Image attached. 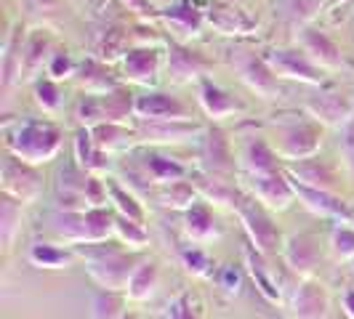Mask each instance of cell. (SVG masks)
<instances>
[{
    "label": "cell",
    "instance_id": "6",
    "mask_svg": "<svg viewBox=\"0 0 354 319\" xmlns=\"http://www.w3.org/2000/svg\"><path fill=\"white\" fill-rule=\"evenodd\" d=\"M0 186L6 197L17 200L21 205H30L43 192V173L37 165H30L6 152V157L0 162Z\"/></svg>",
    "mask_w": 354,
    "mask_h": 319
},
{
    "label": "cell",
    "instance_id": "16",
    "mask_svg": "<svg viewBox=\"0 0 354 319\" xmlns=\"http://www.w3.org/2000/svg\"><path fill=\"white\" fill-rule=\"evenodd\" d=\"M293 181V189H296V197L306 211H312L315 215H322V218H330L336 224H352L354 213L352 208L346 205L344 197H338L336 192H325V189H315V186H306L301 181L290 178Z\"/></svg>",
    "mask_w": 354,
    "mask_h": 319
},
{
    "label": "cell",
    "instance_id": "41",
    "mask_svg": "<svg viewBox=\"0 0 354 319\" xmlns=\"http://www.w3.org/2000/svg\"><path fill=\"white\" fill-rule=\"evenodd\" d=\"M125 303V293H115V290H104L99 287L93 293V301H91V314L93 319H120L125 314L123 311Z\"/></svg>",
    "mask_w": 354,
    "mask_h": 319
},
{
    "label": "cell",
    "instance_id": "17",
    "mask_svg": "<svg viewBox=\"0 0 354 319\" xmlns=\"http://www.w3.org/2000/svg\"><path fill=\"white\" fill-rule=\"evenodd\" d=\"M283 261L293 274H299L301 280H312L315 269L322 261V250H319V240L309 231L301 234H290L283 242Z\"/></svg>",
    "mask_w": 354,
    "mask_h": 319
},
{
    "label": "cell",
    "instance_id": "25",
    "mask_svg": "<svg viewBox=\"0 0 354 319\" xmlns=\"http://www.w3.org/2000/svg\"><path fill=\"white\" fill-rule=\"evenodd\" d=\"M288 176L301 181L306 186H315V189H325V192H336V186L341 184L338 178V171L333 162L322 157H306V160H296V162H288L285 165Z\"/></svg>",
    "mask_w": 354,
    "mask_h": 319
},
{
    "label": "cell",
    "instance_id": "51",
    "mask_svg": "<svg viewBox=\"0 0 354 319\" xmlns=\"http://www.w3.org/2000/svg\"><path fill=\"white\" fill-rule=\"evenodd\" d=\"M346 3H352V0H328L325 11H338V8H341V6H346Z\"/></svg>",
    "mask_w": 354,
    "mask_h": 319
},
{
    "label": "cell",
    "instance_id": "48",
    "mask_svg": "<svg viewBox=\"0 0 354 319\" xmlns=\"http://www.w3.org/2000/svg\"><path fill=\"white\" fill-rule=\"evenodd\" d=\"M341 152L354 171V117L341 128Z\"/></svg>",
    "mask_w": 354,
    "mask_h": 319
},
{
    "label": "cell",
    "instance_id": "4",
    "mask_svg": "<svg viewBox=\"0 0 354 319\" xmlns=\"http://www.w3.org/2000/svg\"><path fill=\"white\" fill-rule=\"evenodd\" d=\"M272 130H274V142L272 146L277 149V155L285 157L288 162L296 160L315 157L322 146V136H325V125L317 123L312 115L304 120H272Z\"/></svg>",
    "mask_w": 354,
    "mask_h": 319
},
{
    "label": "cell",
    "instance_id": "36",
    "mask_svg": "<svg viewBox=\"0 0 354 319\" xmlns=\"http://www.w3.org/2000/svg\"><path fill=\"white\" fill-rule=\"evenodd\" d=\"M21 202L11 200V197H0V242H3V250L8 253L14 240H17L19 229H21Z\"/></svg>",
    "mask_w": 354,
    "mask_h": 319
},
{
    "label": "cell",
    "instance_id": "2",
    "mask_svg": "<svg viewBox=\"0 0 354 319\" xmlns=\"http://www.w3.org/2000/svg\"><path fill=\"white\" fill-rule=\"evenodd\" d=\"M3 144H6L8 155L40 168V165L51 162L62 152L64 130L53 120L30 117V120L17 123L14 128H6L3 130Z\"/></svg>",
    "mask_w": 354,
    "mask_h": 319
},
{
    "label": "cell",
    "instance_id": "40",
    "mask_svg": "<svg viewBox=\"0 0 354 319\" xmlns=\"http://www.w3.org/2000/svg\"><path fill=\"white\" fill-rule=\"evenodd\" d=\"M328 0H283V17L299 30L304 24H312L319 11H325Z\"/></svg>",
    "mask_w": 354,
    "mask_h": 319
},
{
    "label": "cell",
    "instance_id": "26",
    "mask_svg": "<svg viewBox=\"0 0 354 319\" xmlns=\"http://www.w3.org/2000/svg\"><path fill=\"white\" fill-rule=\"evenodd\" d=\"M24 37H27L24 24H14L8 30L6 40H3V53H0V86H3V93H8L17 83H21Z\"/></svg>",
    "mask_w": 354,
    "mask_h": 319
},
{
    "label": "cell",
    "instance_id": "1",
    "mask_svg": "<svg viewBox=\"0 0 354 319\" xmlns=\"http://www.w3.org/2000/svg\"><path fill=\"white\" fill-rule=\"evenodd\" d=\"M75 255L86 261V271L93 282L104 290L125 293L131 274L136 271V266L144 261L136 250H128L115 245L112 240L104 242H86V245H75Z\"/></svg>",
    "mask_w": 354,
    "mask_h": 319
},
{
    "label": "cell",
    "instance_id": "27",
    "mask_svg": "<svg viewBox=\"0 0 354 319\" xmlns=\"http://www.w3.org/2000/svg\"><path fill=\"white\" fill-rule=\"evenodd\" d=\"M240 168L245 176H256V173H272L280 171V155L272 144L261 139V136H245V142L240 146Z\"/></svg>",
    "mask_w": 354,
    "mask_h": 319
},
{
    "label": "cell",
    "instance_id": "21",
    "mask_svg": "<svg viewBox=\"0 0 354 319\" xmlns=\"http://www.w3.org/2000/svg\"><path fill=\"white\" fill-rule=\"evenodd\" d=\"M208 27H213L221 35H250L256 32L259 21L253 17H248V11H243L237 3L232 0H213L211 11H208Z\"/></svg>",
    "mask_w": 354,
    "mask_h": 319
},
{
    "label": "cell",
    "instance_id": "9",
    "mask_svg": "<svg viewBox=\"0 0 354 319\" xmlns=\"http://www.w3.org/2000/svg\"><path fill=\"white\" fill-rule=\"evenodd\" d=\"M213 0H176L165 8H160V19L171 27L174 40L187 43L189 37H197L203 32V27L208 24V11H211Z\"/></svg>",
    "mask_w": 354,
    "mask_h": 319
},
{
    "label": "cell",
    "instance_id": "22",
    "mask_svg": "<svg viewBox=\"0 0 354 319\" xmlns=\"http://www.w3.org/2000/svg\"><path fill=\"white\" fill-rule=\"evenodd\" d=\"M136 117L139 120H192L184 102L155 88H149L144 96H136Z\"/></svg>",
    "mask_w": 354,
    "mask_h": 319
},
{
    "label": "cell",
    "instance_id": "28",
    "mask_svg": "<svg viewBox=\"0 0 354 319\" xmlns=\"http://www.w3.org/2000/svg\"><path fill=\"white\" fill-rule=\"evenodd\" d=\"M96 104H99V125L102 123H123L128 125L131 117H136V96L128 86L96 93Z\"/></svg>",
    "mask_w": 354,
    "mask_h": 319
},
{
    "label": "cell",
    "instance_id": "15",
    "mask_svg": "<svg viewBox=\"0 0 354 319\" xmlns=\"http://www.w3.org/2000/svg\"><path fill=\"white\" fill-rule=\"evenodd\" d=\"M306 112L325 128H344L354 117V96L346 90H322L306 99Z\"/></svg>",
    "mask_w": 354,
    "mask_h": 319
},
{
    "label": "cell",
    "instance_id": "39",
    "mask_svg": "<svg viewBox=\"0 0 354 319\" xmlns=\"http://www.w3.org/2000/svg\"><path fill=\"white\" fill-rule=\"evenodd\" d=\"M115 240H118L120 245H125L128 250H144L147 242H149V234L144 229V224L131 221V218L115 213Z\"/></svg>",
    "mask_w": 354,
    "mask_h": 319
},
{
    "label": "cell",
    "instance_id": "5",
    "mask_svg": "<svg viewBox=\"0 0 354 319\" xmlns=\"http://www.w3.org/2000/svg\"><path fill=\"white\" fill-rule=\"evenodd\" d=\"M200 173L221 181H234L237 176V162H234V149L218 125H208L200 133Z\"/></svg>",
    "mask_w": 354,
    "mask_h": 319
},
{
    "label": "cell",
    "instance_id": "43",
    "mask_svg": "<svg viewBox=\"0 0 354 319\" xmlns=\"http://www.w3.org/2000/svg\"><path fill=\"white\" fill-rule=\"evenodd\" d=\"M32 96H35V104L43 109V112H59V106H62V88H59V83L51 80L48 75L43 77H37L35 83H32Z\"/></svg>",
    "mask_w": 354,
    "mask_h": 319
},
{
    "label": "cell",
    "instance_id": "53",
    "mask_svg": "<svg viewBox=\"0 0 354 319\" xmlns=\"http://www.w3.org/2000/svg\"><path fill=\"white\" fill-rule=\"evenodd\" d=\"M155 3H162V6H171V3H176V0H155Z\"/></svg>",
    "mask_w": 354,
    "mask_h": 319
},
{
    "label": "cell",
    "instance_id": "37",
    "mask_svg": "<svg viewBox=\"0 0 354 319\" xmlns=\"http://www.w3.org/2000/svg\"><path fill=\"white\" fill-rule=\"evenodd\" d=\"M160 319H205L203 317V301L197 298L195 293L184 290V293L174 296L171 301L162 306Z\"/></svg>",
    "mask_w": 354,
    "mask_h": 319
},
{
    "label": "cell",
    "instance_id": "45",
    "mask_svg": "<svg viewBox=\"0 0 354 319\" xmlns=\"http://www.w3.org/2000/svg\"><path fill=\"white\" fill-rule=\"evenodd\" d=\"M75 72H77V64H75V59L70 56V51L62 48V46H56L51 53V59H48L46 75H48L51 80H56V83H62V80L75 77Z\"/></svg>",
    "mask_w": 354,
    "mask_h": 319
},
{
    "label": "cell",
    "instance_id": "8",
    "mask_svg": "<svg viewBox=\"0 0 354 319\" xmlns=\"http://www.w3.org/2000/svg\"><path fill=\"white\" fill-rule=\"evenodd\" d=\"M245 178V192L250 197H256L264 208L269 211H288L299 197L293 189V181L288 176V171H272V173H256V176H243Z\"/></svg>",
    "mask_w": 354,
    "mask_h": 319
},
{
    "label": "cell",
    "instance_id": "19",
    "mask_svg": "<svg viewBox=\"0 0 354 319\" xmlns=\"http://www.w3.org/2000/svg\"><path fill=\"white\" fill-rule=\"evenodd\" d=\"M197 86V102L203 106V112L211 120H224V117H237L245 112V102L237 99L234 93H230L227 88H221L218 83H213L211 77H200L195 83Z\"/></svg>",
    "mask_w": 354,
    "mask_h": 319
},
{
    "label": "cell",
    "instance_id": "34",
    "mask_svg": "<svg viewBox=\"0 0 354 319\" xmlns=\"http://www.w3.org/2000/svg\"><path fill=\"white\" fill-rule=\"evenodd\" d=\"M155 197L162 208L168 211H187L192 202H195L200 192L192 181L187 178H178V181H171V184H162V186H155Z\"/></svg>",
    "mask_w": 354,
    "mask_h": 319
},
{
    "label": "cell",
    "instance_id": "11",
    "mask_svg": "<svg viewBox=\"0 0 354 319\" xmlns=\"http://www.w3.org/2000/svg\"><path fill=\"white\" fill-rule=\"evenodd\" d=\"M208 70H211L208 56L189 48L181 40H174V37L165 40V75L171 77V83H176V86L197 83L200 77H205Z\"/></svg>",
    "mask_w": 354,
    "mask_h": 319
},
{
    "label": "cell",
    "instance_id": "7",
    "mask_svg": "<svg viewBox=\"0 0 354 319\" xmlns=\"http://www.w3.org/2000/svg\"><path fill=\"white\" fill-rule=\"evenodd\" d=\"M230 64L256 96H261V99H277L280 96V80H277L274 70L269 67L266 56H259L256 51H248V48H232Z\"/></svg>",
    "mask_w": 354,
    "mask_h": 319
},
{
    "label": "cell",
    "instance_id": "54",
    "mask_svg": "<svg viewBox=\"0 0 354 319\" xmlns=\"http://www.w3.org/2000/svg\"><path fill=\"white\" fill-rule=\"evenodd\" d=\"M232 3H243V0H232Z\"/></svg>",
    "mask_w": 354,
    "mask_h": 319
},
{
    "label": "cell",
    "instance_id": "42",
    "mask_svg": "<svg viewBox=\"0 0 354 319\" xmlns=\"http://www.w3.org/2000/svg\"><path fill=\"white\" fill-rule=\"evenodd\" d=\"M178 261L184 266V271L192 274V277H213V271H216L213 269V258L203 248H197V245L178 250Z\"/></svg>",
    "mask_w": 354,
    "mask_h": 319
},
{
    "label": "cell",
    "instance_id": "35",
    "mask_svg": "<svg viewBox=\"0 0 354 319\" xmlns=\"http://www.w3.org/2000/svg\"><path fill=\"white\" fill-rule=\"evenodd\" d=\"M104 181H106V192H109V202H112V211L118 213V215L131 218V221L144 224L147 221V211H144V205L139 202V197L133 195L131 189H125L118 178H104Z\"/></svg>",
    "mask_w": 354,
    "mask_h": 319
},
{
    "label": "cell",
    "instance_id": "10",
    "mask_svg": "<svg viewBox=\"0 0 354 319\" xmlns=\"http://www.w3.org/2000/svg\"><path fill=\"white\" fill-rule=\"evenodd\" d=\"M264 56L277 77L299 80V83H306V86H325V83H328L325 70L317 67L299 46H296V48H272V51L264 53Z\"/></svg>",
    "mask_w": 354,
    "mask_h": 319
},
{
    "label": "cell",
    "instance_id": "46",
    "mask_svg": "<svg viewBox=\"0 0 354 319\" xmlns=\"http://www.w3.org/2000/svg\"><path fill=\"white\" fill-rule=\"evenodd\" d=\"M330 250L341 261H354V226L336 224L330 231Z\"/></svg>",
    "mask_w": 354,
    "mask_h": 319
},
{
    "label": "cell",
    "instance_id": "13",
    "mask_svg": "<svg viewBox=\"0 0 354 319\" xmlns=\"http://www.w3.org/2000/svg\"><path fill=\"white\" fill-rule=\"evenodd\" d=\"M296 43L317 67L322 70H344L346 67V59L341 53V46H338L333 37L328 35L325 30H319L315 24H304L296 32Z\"/></svg>",
    "mask_w": 354,
    "mask_h": 319
},
{
    "label": "cell",
    "instance_id": "31",
    "mask_svg": "<svg viewBox=\"0 0 354 319\" xmlns=\"http://www.w3.org/2000/svg\"><path fill=\"white\" fill-rule=\"evenodd\" d=\"M75 160H77L80 168H86L93 176L106 173V168H109V155H106L99 144L93 142L91 128H83V125H80V128L75 130Z\"/></svg>",
    "mask_w": 354,
    "mask_h": 319
},
{
    "label": "cell",
    "instance_id": "32",
    "mask_svg": "<svg viewBox=\"0 0 354 319\" xmlns=\"http://www.w3.org/2000/svg\"><path fill=\"white\" fill-rule=\"evenodd\" d=\"M160 282V266L155 258H144L142 264L136 266V271L131 274L128 280V287H125V298L133 303H144L149 301L158 290Z\"/></svg>",
    "mask_w": 354,
    "mask_h": 319
},
{
    "label": "cell",
    "instance_id": "12",
    "mask_svg": "<svg viewBox=\"0 0 354 319\" xmlns=\"http://www.w3.org/2000/svg\"><path fill=\"white\" fill-rule=\"evenodd\" d=\"M139 133V146H165V144H181L200 136L205 128L192 120H133Z\"/></svg>",
    "mask_w": 354,
    "mask_h": 319
},
{
    "label": "cell",
    "instance_id": "38",
    "mask_svg": "<svg viewBox=\"0 0 354 319\" xmlns=\"http://www.w3.org/2000/svg\"><path fill=\"white\" fill-rule=\"evenodd\" d=\"M125 37L128 32H123L120 27H104L99 35H96V43H93V53H96V59H102V61H112V59H123L125 56Z\"/></svg>",
    "mask_w": 354,
    "mask_h": 319
},
{
    "label": "cell",
    "instance_id": "49",
    "mask_svg": "<svg viewBox=\"0 0 354 319\" xmlns=\"http://www.w3.org/2000/svg\"><path fill=\"white\" fill-rule=\"evenodd\" d=\"M30 8H37V11H48V8H56L62 0H24Z\"/></svg>",
    "mask_w": 354,
    "mask_h": 319
},
{
    "label": "cell",
    "instance_id": "3",
    "mask_svg": "<svg viewBox=\"0 0 354 319\" xmlns=\"http://www.w3.org/2000/svg\"><path fill=\"white\" fill-rule=\"evenodd\" d=\"M234 213H237V218H240V224H243V229L248 234V240L256 245V248L261 250L264 255H277V253H283V231L280 226L274 224V218H272V211L264 208L256 197H250L248 192H237L234 197Z\"/></svg>",
    "mask_w": 354,
    "mask_h": 319
},
{
    "label": "cell",
    "instance_id": "29",
    "mask_svg": "<svg viewBox=\"0 0 354 319\" xmlns=\"http://www.w3.org/2000/svg\"><path fill=\"white\" fill-rule=\"evenodd\" d=\"M91 133H93V142L99 144L106 155H115V152L131 155L139 146V133L133 125L128 128L123 123H102L91 128Z\"/></svg>",
    "mask_w": 354,
    "mask_h": 319
},
{
    "label": "cell",
    "instance_id": "33",
    "mask_svg": "<svg viewBox=\"0 0 354 319\" xmlns=\"http://www.w3.org/2000/svg\"><path fill=\"white\" fill-rule=\"evenodd\" d=\"M30 264L35 269H46V271H59V269H67L72 266V261L77 258L75 250L62 248V245H53V242H43V240H35L30 245V253H27Z\"/></svg>",
    "mask_w": 354,
    "mask_h": 319
},
{
    "label": "cell",
    "instance_id": "20",
    "mask_svg": "<svg viewBox=\"0 0 354 319\" xmlns=\"http://www.w3.org/2000/svg\"><path fill=\"white\" fill-rule=\"evenodd\" d=\"M290 311L296 319H328L330 314V298L325 284L312 280H299L293 296H290Z\"/></svg>",
    "mask_w": 354,
    "mask_h": 319
},
{
    "label": "cell",
    "instance_id": "47",
    "mask_svg": "<svg viewBox=\"0 0 354 319\" xmlns=\"http://www.w3.org/2000/svg\"><path fill=\"white\" fill-rule=\"evenodd\" d=\"M120 3H123V8L133 11V14L142 17L144 21L160 19V11H158V6H155V0H120Z\"/></svg>",
    "mask_w": 354,
    "mask_h": 319
},
{
    "label": "cell",
    "instance_id": "55",
    "mask_svg": "<svg viewBox=\"0 0 354 319\" xmlns=\"http://www.w3.org/2000/svg\"><path fill=\"white\" fill-rule=\"evenodd\" d=\"M352 226H354V218H352Z\"/></svg>",
    "mask_w": 354,
    "mask_h": 319
},
{
    "label": "cell",
    "instance_id": "44",
    "mask_svg": "<svg viewBox=\"0 0 354 319\" xmlns=\"http://www.w3.org/2000/svg\"><path fill=\"white\" fill-rule=\"evenodd\" d=\"M243 280H245V271L240 269V264H224L213 271V282L218 284V290L230 298L243 293Z\"/></svg>",
    "mask_w": 354,
    "mask_h": 319
},
{
    "label": "cell",
    "instance_id": "18",
    "mask_svg": "<svg viewBox=\"0 0 354 319\" xmlns=\"http://www.w3.org/2000/svg\"><path fill=\"white\" fill-rule=\"evenodd\" d=\"M181 215H184V218H181L184 234H187V240L195 242V245L213 242V240H218V237L224 234V226H221L216 211L211 208V202L203 200V197H197L195 202L181 213Z\"/></svg>",
    "mask_w": 354,
    "mask_h": 319
},
{
    "label": "cell",
    "instance_id": "50",
    "mask_svg": "<svg viewBox=\"0 0 354 319\" xmlns=\"http://www.w3.org/2000/svg\"><path fill=\"white\" fill-rule=\"evenodd\" d=\"M344 311H346V317L349 319H354V290L352 287L344 293Z\"/></svg>",
    "mask_w": 354,
    "mask_h": 319
},
{
    "label": "cell",
    "instance_id": "23",
    "mask_svg": "<svg viewBox=\"0 0 354 319\" xmlns=\"http://www.w3.org/2000/svg\"><path fill=\"white\" fill-rule=\"evenodd\" d=\"M53 48H56V43H53L51 30L35 27V30L27 32V37H24V53H21V83H27V80L35 83L40 70L48 67V59H51Z\"/></svg>",
    "mask_w": 354,
    "mask_h": 319
},
{
    "label": "cell",
    "instance_id": "30",
    "mask_svg": "<svg viewBox=\"0 0 354 319\" xmlns=\"http://www.w3.org/2000/svg\"><path fill=\"white\" fill-rule=\"evenodd\" d=\"M75 80L80 83V88L86 90V93H106V90L120 86V80L109 70V64L102 61V59H96V56H86L77 64Z\"/></svg>",
    "mask_w": 354,
    "mask_h": 319
},
{
    "label": "cell",
    "instance_id": "24",
    "mask_svg": "<svg viewBox=\"0 0 354 319\" xmlns=\"http://www.w3.org/2000/svg\"><path fill=\"white\" fill-rule=\"evenodd\" d=\"M243 266H245L250 280L256 282V290L264 296L266 301L277 303L283 298V290H280V282L274 277V269L269 266V255H264L250 240L243 245Z\"/></svg>",
    "mask_w": 354,
    "mask_h": 319
},
{
    "label": "cell",
    "instance_id": "52",
    "mask_svg": "<svg viewBox=\"0 0 354 319\" xmlns=\"http://www.w3.org/2000/svg\"><path fill=\"white\" fill-rule=\"evenodd\" d=\"M120 319H139V314H136V311H125Z\"/></svg>",
    "mask_w": 354,
    "mask_h": 319
},
{
    "label": "cell",
    "instance_id": "14",
    "mask_svg": "<svg viewBox=\"0 0 354 319\" xmlns=\"http://www.w3.org/2000/svg\"><path fill=\"white\" fill-rule=\"evenodd\" d=\"M165 56L160 51V46H133L123 56V75L128 83L155 88L162 75Z\"/></svg>",
    "mask_w": 354,
    "mask_h": 319
}]
</instances>
